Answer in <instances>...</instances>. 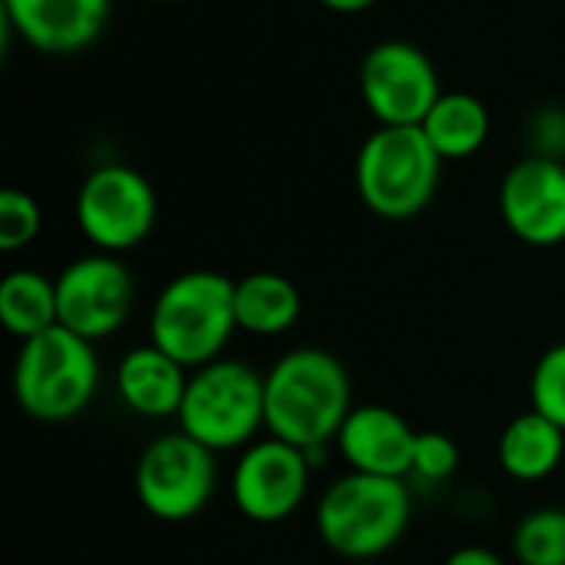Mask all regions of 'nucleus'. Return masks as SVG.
<instances>
[{"label":"nucleus","instance_id":"obj_9","mask_svg":"<svg viewBox=\"0 0 565 565\" xmlns=\"http://www.w3.org/2000/svg\"><path fill=\"white\" fill-rule=\"evenodd\" d=\"M361 99L381 126H420L440 99L430 56L407 40H384L361 60Z\"/></svg>","mask_w":565,"mask_h":565},{"label":"nucleus","instance_id":"obj_21","mask_svg":"<svg viewBox=\"0 0 565 565\" xmlns=\"http://www.w3.org/2000/svg\"><path fill=\"white\" fill-rule=\"evenodd\" d=\"M530 404L565 430V341L543 351L530 377Z\"/></svg>","mask_w":565,"mask_h":565},{"label":"nucleus","instance_id":"obj_7","mask_svg":"<svg viewBox=\"0 0 565 565\" xmlns=\"http://www.w3.org/2000/svg\"><path fill=\"white\" fill-rule=\"evenodd\" d=\"M76 225L83 238L106 255H122L149 238L159 218L152 182L122 162L93 169L76 192Z\"/></svg>","mask_w":565,"mask_h":565},{"label":"nucleus","instance_id":"obj_17","mask_svg":"<svg viewBox=\"0 0 565 565\" xmlns=\"http://www.w3.org/2000/svg\"><path fill=\"white\" fill-rule=\"evenodd\" d=\"M301 318V291L278 271H252L235 281V321L238 331L258 338H278Z\"/></svg>","mask_w":565,"mask_h":565},{"label":"nucleus","instance_id":"obj_3","mask_svg":"<svg viewBox=\"0 0 565 565\" xmlns=\"http://www.w3.org/2000/svg\"><path fill=\"white\" fill-rule=\"evenodd\" d=\"M414 500L404 480L348 473L318 500L315 526L328 550L344 559H374L394 550L411 526Z\"/></svg>","mask_w":565,"mask_h":565},{"label":"nucleus","instance_id":"obj_14","mask_svg":"<svg viewBox=\"0 0 565 565\" xmlns=\"http://www.w3.org/2000/svg\"><path fill=\"white\" fill-rule=\"evenodd\" d=\"M334 444L354 473L404 480L411 477L417 430L384 404H361L348 414Z\"/></svg>","mask_w":565,"mask_h":565},{"label":"nucleus","instance_id":"obj_12","mask_svg":"<svg viewBox=\"0 0 565 565\" xmlns=\"http://www.w3.org/2000/svg\"><path fill=\"white\" fill-rule=\"evenodd\" d=\"M500 215L507 228L533 245L565 242V162L556 156H526L510 166L500 182Z\"/></svg>","mask_w":565,"mask_h":565},{"label":"nucleus","instance_id":"obj_2","mask_svg":"<svg viewBox=\"0 0 565 565\" xmlns=\"http://www.w3.org/2000/svg\"><path fill=\"white\" fill-rule=\"evenodd\" d=\"M235 331V281L222 271L175 275L149 311V341L189 371L218 361Z\"/></svg>","mask_w":565,"mask_h":565},{"label":"nucleus","instance_id":"obj_22","mask_svg":"<svg viewBox=\"0 0 565 565\" xmlns=\"http://www.w3.org/2000/svg\"><path fill=\"white\" fill-rule=\"evenodd\" d=\"M43 225V212L30 192L20 189H3L0 192V248L3 252H20L26 248Z\"/></svg>","mask_w":565,"mask_h":565},{"label":"nucleus","instance_id":"obj_19","mask_svg":"<svg viewBox=\"0 0 565 565\" xmlns=\"http://www.w3.org/2000/svg\"><path fill=\"white\" fill-rule=\"evenodd\" d=\"M0 321L20 341H30L36 334L56 328L60 324L56 281L33 268L10 271L0 281Z\"/></svg>","mask_w":565,"mask_h":565},{"label":"nucleus","instance_id":"obj_4","mask_svg":"<svg viewBox=\"0 0 565 565\" xmlns=\"http://www.w3.org/2000/svg\"><path fill=\"white\" fill-rule=\"evenodd\" d=\"M440 166L444 159L420 126H377L358 149L354 185L364 209L404 222L434 202Z\"/></svg>","mask_w":565,"mask_h":565},{"label":"nucleus","instance_id":"obj_8","mask_svg":"<svg viewBox=\"0 0 565 565\" xmlns=\"http://www.w3.org/2000/svg\"><path fill=\"white\" fill-rule=\"evenodd\" d=\"M215 454L189 434L156 437L136 463V497L159 523L195 520L215 497Z\"/></svg>","mask_w":565,"mask_h":565},{"label":"nucleus","instance_id":"obj_10","mask_svg":"<svg viewBox=\"0 0 565 565\" xmlns=\"http://www.w3.org/2000/svg\"><path fill=\"white\" fill-rule=\"evenodd\" d=\"M136 281L119 255L93 252L56 275L60 324L86 341L113 338L132 315Z\"/></svg>","mask_w":565,"mask_h":565},{"label":"nucleus","instance_id":"obj_23","mask_svg":"<svg viewBox=\"0 0 565 565\" xmlns=\"http://www.w3.org/2000/svg\"><path fill=\"white\" fill-rule=\"evenodd\" d=\"M457 467H460V450L447 434H440V430L417 434L411 477H417L424 483H444L457 473Z\"/></svg>","mask_w":565,"mask_h":565},{"label":"nucleus","instance_id":"obj_15","mask_svg":"<svg viewBox=\"0 0 565 565\" xmlns=\"http://www.w3.org/2000/svg\"><path fill=\"white\" fill-rule=\"evenodd\" d=\"M189 377H192L189 367H182L172 354H166L149 341L119 358L116 394L126 411L149 420H166V417H179Z\"/></svg>","mask_w":565,"mask_h":565},{"label":"nucleus","instance_id":"obj_18","mask_svg":"<svg viewBox=\"0 0 565 565\" xmlns=\"http://www.w3.org/2000/svg\"><path fill=\"white\" fill-rule=\"evenodd\" d=\"M420 129L430 139V146L440 152L444 162H457V159L477 156L487 146L490 113L473 93H463V89L440 93V99L434 103V109L427 113Z\"/></svg>","mask_w":565,"mask_h":565},{"label":"nucleus","instance_id":"obj_16","mask_svg":"<svg viewBox=\"0 0 565 565\" xmlns=\"http://www.w3.org/2000/svg\"><path fill=\"white\" fill-rule=\"evenodd\" d=\"M565 457V430L543 417L540 411H526L513 417L497 444V460L507 477L520 483H536L546 480L559 470Z\"/></svg>","mask_w":565,"mask_h":565},{"label":"nucleus","instance_id":"obj_6","mask_svg":"<svg viewBox=\"0 0 565 565\" xmlns=\"http://www.w3.org/2000/svg\"><path fill=\"white\" fill-rule=\"evenodd\" d=\"M175 420L212 454L245 450L265 430V377L245 361L218 358L192 371Z\"/></svg>","mask_w":565,"mask_h":565},{"label":"nucleus","instance_id":"obj_13","mask_svg":"<svg viewBox=\"0 0 565 565\" xmlns=\"http://www.w3.org/2000/svg\"><path fill=\"white\" fill-rule=\"evenodd\" d=\"M3 23L40 53L66 56L99 40L113 0H0Z\"/></svg>","mask_w":565,"mask_h":565},{"label":"nucleus","instance_id":"obj_24","mask_svg":"<svg viewBox=\"0 0 565 565\" xmlns=\"http://www.w3.org/2000/svg\"><path fill=\"white\" fill-rule=\"evenodd\" d=\"M444 565H507L493 550H487V546H460V550H454Z\"/></svg>","mask_w":565,"mask_h":565},{"label":"nucleus","instance_id":"obj_1","mask_svg":"<svg viewBox=\"0 0 565 565\" xmlns=\"http://www.w3.org/2000/svg\"><path fill=\"white\" fill-rule=\"evenodd\" d=\"M351 411L348 367L324 348H295L265 374V430L308 457L338 440Z\"/></svg>","mask_w":565,"mask_h":565},{"label":"nucleus","instance_id":"obj_11","mask_svg":"<svg viewBox=\"0 0 565 565\" xmlns=\"http://www.w3.org/2000/svg\"><path fill=\"white\" fill-rule=\"evenodd\" d=\"M311 467L315 460L308 457V450L271 434L248 444L232 470V500L238 513L262 526L285 523L301 510L308 497Z\"/></svg>","mask_w":565,"mask_h":565},{"label":"nucleus","instance_id":"obj_5","mask_svg":"<svg viewBox=\"0 0 565 565\" xmlns=\"http://www.w3.org/2000/svg\"><path fill=\"white\" fill-rule=\"evenodd\" d=\"M99 387V361L93 341L56 324L30 341H20L13 364L17 407L43 424L79 417Z\"/></svg>","mask_w":565,"mask_h":565},{"label":"nucleus","instance_id":"obj_20","mask_svg":"<svg viewBox=\"0 0 565 565\" xmlns=\"http://www.w3.org/2000/svg\"><path fill=\"white\" fill-rule=\"evenodd\" d=\"M513 556L520 565H565L563 507L526 513L513 530Z\"/></svg>","mask_w":565,"mask_h":565},{"label":"nucleus","instance_id":"obj_25","mask_svg":"<svg viewBox=\"0 0 565 565\" xmlns=\"http://www.w3.org/2000/svg\"><path fill=\"white\" fill-rule=\"evenodd\" d=\"M318 3H324L334 13H361V10H371L377 0H318Z\"/></svg>","mask_w":565,"mask_h":565}]
</instances>
